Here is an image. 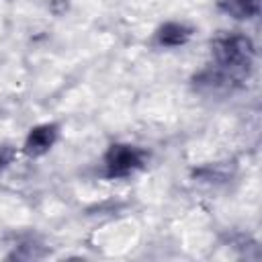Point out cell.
I'll use <instances>...</instances> for the list:
<instances>
[{"label":"cell","instance_id":"cell-1","mask_svg":"<svg viewBox=\"0 0 262 262\" xmlns=\"http://www.w3.org/2000/svg\"><path fill=\"white\" fill-rule=\"evenodd\" d=\"M213 53L217 59V80L231 82L239 80L248 74L252 63V43L250 39L242 35H229L223 39H217L213 43Z\"/></svg>","mask_w":262,"mask_h":262},{"label":"cell","instance_id":"cell-2","mask_svg":"<svg viewBox=\"0 0 262 262\" xmlns=\"http://www.w3.org/2000/svg\"><path fill=\"white\" fill-rule=\"evenodd\" d=\"M141 164V154L131 145H113L106 154V168L111 176H125Z\"/></svg>","mask_w":262,"mask_h":262},{"label":"cell","instance_id":"cell-3","mask_svg":"<svg viewBox=\"0 0 262 262\" xmlns=\"http://www.w3.org/2000/svg\"><path fill=\"white\" fill-rule=\"evenodd\" d=\"M55 135H57L55 125H41V127H35V129L29 133L27 143H25L27 154H31V156H39V154L47 151V149L53 145Z\"/></svg>","mask_w":262,"mask_h":262},{"label":"cell","instance_id":"cell-4","mask_svg":"<svg viewBox=\"0 0 262 262\" xmlns=\"http://www.w3.org/2000/svg\"><path fill=\"white\" fill-rule=\"evenodd\" d=\"M221 8L235 18H250L258 12V0H221Z\"/></svg>","mask_w":262,"mask_h":262},{"label":"cell","instance_id":"cell-5","mask_svg":"<svg viewBox=\"0 0 262 262\" xmlns=\"http://www.w3.org/2000/svg\"><path fill=\"white\" fill-rule=\"evenodd\" d=\"M188 39V29L176 23H168L160 29V43L164 45H180Z\"/></svg>","mask_w":262,"mask_h":262},{"label":"cell","instance_id":"cell-6","mask_svg":"<svg viewBox=\"0 0 262 262\" xmlns=\"http://www.w3.org/2000/svg\"><path fill=\"white\" fill-rule=\"evenodd\" d=\"M2 164H4V158H2V156H0V168H2Z\"/></svg>","mask_w":262,"mask_h":262}]
</instances>
